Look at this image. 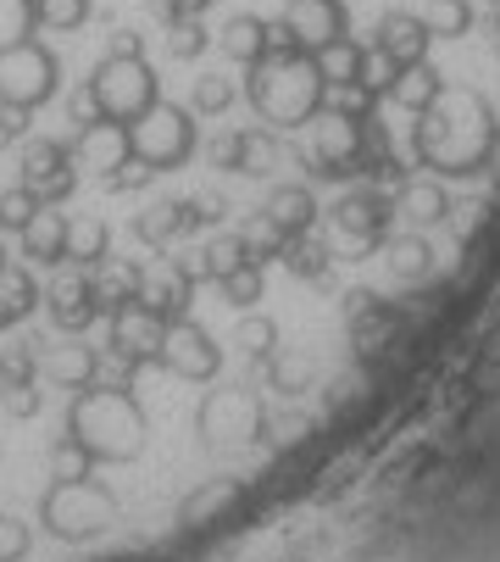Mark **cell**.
Segmentation results:
<instances>
[{
  "mask_svg": "<svg viewBox=\"0 0 500 562\" xmlns=\"http://www.w3.org/2000/svg\"><path fill=\"white\" fill-rule=\"evenodd\" d=\"M112 257V228L101 217H67V262L101 268Z\"/></svg>",
  "mask_w": 500,
  "mask_h": 562,
  "instance_id": "obj_23",
  "label": "cell"
},
{
  "mask_svg": "<svg viewBox=\"0 0 500 562\" xmlns=\"http://www.w3.org/2000/svg\"><path fill=\"white\" fill-rule=\"evenodd\" d=\"M112 50H123V56H139V34H134V29H117V34H112Z\"/></svg>",
  "mask_w": 500,
  "mask_h": 562,
  "instance_id": "obj_39",
  "label": "cell"
},
{
  "mask_svg": "<svg viewBox=\"0 0 500 562\" xmlns=\"http://www.w3.org/2000/svg\"><path fill=\"white\" fill-rule=\"evenodd\" d=\"M45 379H56L61 390H83V384H95V373H101V357H95V346H56L50 357H45V368H39Z\"/></svg>",
  "mask_w": 500,
  "mask_h": 562,
  "instance_id": "obj_24",
  "label": "cell"
},
{
  "mask_svg": "<svg viewBox=\"0 0 500 562\" xmlns=\"http://www.w3.org/2000/svg\"><path fill=\"white\" fill-rule=\"evenodd\" d=\"M262 217L289 239H306V234H317V217H322V206H317V195H311V184H279L273 195H268V206H262Z\"/></svg>",
  "mask_w": 500,
  "mask_h": 562,
  "instance_id": "obj_16",
  "label": "cell"
},
{
  "mask_svg": "<svg viewBox=\"0 0 500 562\" xmlns=\"http://www.w3.org/2000/svg\"><path fill=\"white\" fill-rule=\"evenodd\" d=\"M0 407H7L12 418H34V413H39V390H34V384H12Z\"/></svg>",
  "mask_w": 500,
  "mask_h": 562,
  "instance_id": "obj_38",
  "label": "cell"
},
{
  "mask_svg": "<svg viewBox=\"0 0 500 562\" xmlns=\"http://www.w3.org/2000/svg\"><path fill=\"white\" fill-rule=\"evenodd\" d=\"M367 45H373L378 56H389L395 67H423V61H429V45H434V34H429L423 12H384Z\"/></svg>",
  "mask_w": 500,
  "mask_h": 562,
  "instance_id": "obj_13",
  "label": "cell"
},
{
  "mask_svg": "<svg viewBox=\"0 0 500 562\" xmlns=\"http://www.w3.org/2000/svg\"><path fill=\"white\" fill-rule=\"evenodd\" d=\"M39 18H34V0H0V45L12 40H34Z\"/></svg>",
  "mask_w": 500,
  "mask_h": 562,
  "instance_id": "obj_33",
  "label": "cell"
},
{
  "mask_svg": "<svg viewBox=\"0 0 500 562\" xmlns=\"http://www.w3.org/2000/svg\"><path fill=\"white\" fill-rule=\"evenodd\" d=\"M217 45H223V56L239 61V67H262V61H268V45H273V23L257 18V12H239V18L223 23Z\"/></svg>",
  "mask_w": 500,
  "mask_h": 562,
  "instance_id": "obj_19",
  "label": "cell"
},
{
  "mask_svg": "<svg viewBox=\"0 0 500 562\" xmlns=\"http://www.w3.org/2000/svg\"><path fill=\"white\" fill-rule=\"evenodd\" d=\"M217 290L228 295V306H234V312H257V301H262L268 279H262V268H250V262H245V268H234Z\"/></svg>",
  "mask_w": 500,
  "mask_h": 562,
  "instance_id": "obj_29",
  "label": "cell"
},
{
  "mask_svg": "<svg viewBox=\"0 0 500 562\" xmlns=\"http://www.w3.org/2000/svg\"><path fill=\"white\" fill-rule=\"evenodd\" d=\"M134 234L145 239V246H167V239H179V234H184V223H179V201H167V206H150V212H139Z\"/></svg>",
  "mask_w": 500,
  "mask_h": 562,
  "instance_id": "obj_30",
  "label": "cell"
},
{
  "mask_svg": "<svg viewBox=\"0 0 500 562\" xmlns=\"http://www.w3.org/2000/svg\"><path fill=\"white\" fill-rule=\"evenodd\" d=\"M23 184H29L45 206L72 201V190H78L72 145H67V139H29V145H23Z\"/></svg>",
  "mask_w": 500,
  "mask_h": 562,
  "instance_id": "obj_10",
  "label": "cell"
},
{
  "mask_svg": "<svg viewBox=\"0 0 500 562\" xmlns=\"http://www.w3.org/2000/svg\"><path fill=\"white\" fill-rule=\"evenodd\" d=\"M117 491L106 479H50L45 496H39V524L56 540H95L117 524Z\"/></svg>",
  "mask_w": 500,
  "mask_h": 562,
  "instance_id": "obj_3",
  "label": "cell"
},
{
  "mask_svg": "<svg viewBox=\"0 0 500 562\" xmlns=\"http://www.w3.org/2000/svg\"><path fill=\"white\" fill-rule=\"evenodd\" d=\"M139 301L161 317L167 329L173 324H184L190 317V301H195V284H190V273L179 268V262H167L161 273H145V290H139Z\"/></svg>",
  "mask_w": 500,
  "mask_h": 562,
  "instance_id": "obj_17",
  "label": "cell"
},
{
  "mask_svg": "<svg viewBox=\"0 0 500 562\" xmlns=\"http://www.w3.org/2000/svg\"><path fill=\"white\" fill-rule=\"evenodd\" d=\"M239 95L250 101V112L262 117V128L295 134V128H311L328 112V72H322L317 56L262 61V67H245Z\"/></svg>",
  "mask_w": 500,
  "mask_h": 562,
  "instance_id": "obj_2",
  "label": "cell"
},
{
  "mask_svg": "<svg viewBox=\"0 0 500 562\" xmlns=\"http://www.w3.org/2000/svg\"><path fill=\"white\" fill-rule=\"evenodd\" d=\"M322 217L333 223V234H340V239H351V246L384 251V239L395 234V217H400V212H395V195H389V190L356 184V190H345L340 201H333Z\"/></svg>",
  "mask_w": 500,
  "mask_h": 562,
  "instance_id": "obj_7",
  "label": "cell"
},
{
  "mask_svg": "<svg viewBox=\"0 0 500 562\" xmlns=\"http://www.w3.org/2000/svg\"><path fill=\"white\" fill-rule=\"evenodd\" d=\"M167 50H173L179 61H195L206 50V18H184V23L167 29Z\"/></svg>",
  "mask_w": 500,
  "mask_h": 562,
  "instance_id": "obj_34",
  "label": "cell"
},
{
  "mask_svg": "<svg viewBox=\"0 0 500 562\" xmlns=\"http://www.w3.org/2000/svg\"><path fill=\"white\" fill-rule=\"evenodd\" d=\"M39 206H45V201H39L29 184H12L7 195H0V234H23L29 217H34Z\"/></svg>",
  "mask_w": 500,
  "mask_h": 562,
  "instance_id": "obj_32",
  "label": "cell"
},
{
  "mask_svg": "<svg viewBox=\"0 0 500 562\" xmlns=\"http://www.w3.org/2000/svg\"><path fill=\"white\" fill-rule=\"evenodd\" d=\"M45 312L56 317V329H67V335H83L101 317V301H95V284H90V273H67V279H56L50 290H45Z\"/></svg>",
  "mask_w": 500,
  "mask_h": 562,
  "instance_id": "obj_15",
  "label": "cell"
},
{
  "mask_svg": "<svg viewBox=\"0 0 500 562\" xmlns=\"http://www.w3.org/2000/svg\"><path fill=\"white\" fill-rule=\"evenodd\" d=\"M423 23L434 40H467L473 34V0H429Z\"/></svg>",
  "mask_w": 500,
  "mask_h": 562,
  "instance_id": "obj_26",
  "label": "cell"
},
{
  "mask_svg": "<svg viewBox=\"0 0 500 562\" xmlns=\"http://www.w3.org/2000/svg\"><path fill=\"white\" fill-rule=\"evenodd\" d=\"M201 435L212 446H239L262 435V401L250 390H212L201 407Z\"/></svg>",
  "mask_w": 500,
  "mask_h": 562,
  "instance_id": "obj_11",
  "label": "cell"
},
{
  "mask_svg": "<svg viewBox=\"0 0 500 562\" xmlns=\"http://www.w3.org/2000/svg\"><path fill=\"white\" fill-rule=\"evenodd\" d=\"M384 268L400 279V284H423L434 273V246H429V234H417V228H400L384 239Z\"/></svg>",
  "mask_w": 500,
  "mask_h": 562,
  "instance_id": "obj_20",
  "label": "cell"
},
{
  "mask_svg": "<svg viewBox=\"0 0 500 562\" xmlns=\"http://www.w3.org/2000/svg\"><path fill=\"white\" fill-rule=\"evenodd\" d=\"M90 101L106 123H139L156 101H161V85H156V67L139 56H123V50H106L101 67L90 72Z\"/></svg>",
  "mask_w": 500,
  "mask_h": 562,
  "instance_id": "obj_4",
  "label": "cell"
},
{
  "mask_svg": "<svg viewBox=\"0 0 500 562\" xmlns=\"http://www.w3.org/2000/svg\"><path fill=\"white\" fill-rule=\"evenodd\" d=\"M234 101H239V85H234V78H223V72H201L195 90H190V112L195 117H223Z\"/></svg>",
  "mask_w": 500,
  "mask_h": 562,
  "instance_id": "obj_27",
  "label": "cell"
},
{
  "mask_svg": "<svg viewBox=\"0 0 500 562\" xmlns=\"http://www.w3.org/2000/svg\"><path fill=\"white\" fill-rule=\"evenodd\" d=\"M395 212H400L406 228L429 234L434 223H445V217L456 212V201H451L445 179H434V173H411V179L400 184V195H395Z\"/></svg>",
  "mask_w": 500,
  "mask_h": 562,
  "instance_id": "obj_14",
  "label": "cell"
},
{
  "mask_svg": "<svg viewBox=\"0 0 500 562\" xmlns=\"http://www.w3.org/2000/svg\"><path fill=\"white\" fill-rule=\"evenodd\" d=\"M239 479H212V485H201L195 496H184V507H179V524H212V518H223L228 507H239Z\"/></svg>",
  "mask_w": 500,
  "mask_h": 562,
  "instance_id": "obj_25",
  "label": "cell"
},
{
  "mask_svg": "<svg viewBox=\"0 0 500 562\" xmlns=\"http://www.w3.org/2000/svg\"><path fill=\"white\" fill-rule=\"evenodd\" d=\"M145 407H139V395L128 379H112V384H83L72 390L67 401V440L83 446V457H90L95 468L106 462H134L145 451Z\"/></svg>",
  "mask_w": 500,
  "mask_h": 562,
  "instance_id": "obj_1",
  "label": "cell"
},
{
  "mask_svg": "<svg viewBox=\"0 0 500 562\" xmlns=\"http://www.w3.org/2000/svg\"><path fill=\"white\" fill-rule=\"evenodd\" d=\"M489 50H495V56H500V18H495V23H489Z\"/></svg>",
  "mask_w": 500,
  "mask_h": 562,
  "instance_id": "obj_41",
  "label": "cell"
},
{
  "mask_svg": "<svg viewBox=\"0 0 500 562\" xmlns=\"http://www.w3.org/2000/svg\"><path fill=\"white\" fill-rule=\"evenodd\" d=\"M0 401H7V379H0Z\"/></svg>",
  "mask_w": 500,
  "mask_h": 562,
  "instance_id": "obj_43",
  "label": "cell"
},
{
  "mask_svg": "<svg viewBox=\"0 0 500 562\" xmlns=\"http://www.w3.org/2000/svg\"><path fill=\"white\" fill-rule=\"evenodd\" d=\"M23 557H29V524L0 518V562H23Z\"/></svg>",
  "mask_w": 500,
  "mask_h": 562,
  "instance_id": "obj_37",
  "label": "cell"
},
{
  "mask_svg": "<svg viewBox=\"0 0 500 562\" xmlns=\"http://www.w3.org/2000/svg\"><path fill=\"white\" fill-rule=\"evenodd\" d=\"M273 346H279V324H273V317H262V312H250L245 324H239V351L250 362H268Z\"/></svg>",
  "mask_w": 500,
  "mask_h": 562,
  "instance_id": "obj_31",
  "label": "cell"
},
{
  "mask_svg": "<svg viewBox=\"0 0 500 562\" xmlns=\"http://www.w3.org/2000/svg\"><path fill=\"white\" fill-rule=\"evenodd\" d=\"M90 284H95V301H101V312L112 317L117 306L139 301V290H145V268H139V262H117V257H106V262L90 273Z\"/></svg>",
  "mask_w": 500,
  "mask_h": 562,
  "instance_id": "obj_21",
  "label": "cell"
},
{
  "mask_svg": "<svg viewBox=\"0 0 500 562\" xmlns=\"http://www.w3.org/2000/svg\"><path fill=\"white\" fill-rule=\"evenodd\" d=\"M39 301H45V290L34 284V273H29V268H18V262L0 268V329H18Z\"/></svg>",
  "mask_w": 500,
  "mask_h": 562,
  "instance_id": "obj_22",
  "label": "cell"
},
{
  "mask_svg": "<svg viewBox=\"0 0 500 562\" xmlns=\"http://www.w3.org/2000/svg\"><path fill=\"white\" fill-rule=\"evenodd\" d=\"M90 12H95V0H34V18H39V29H50V34L83 29V23H90Z\"/></svg>",
  "mask_w": 500,
  "mask_h": 562,
  "instance_id": "obj_28",
  "label": "cell"
},
{
  "mask_svg": "<svg viewBox=\"0 0 500 562\" xmlns=\"http://www.w3.org/2000/svg\"><path fill=\"white\" fill-rule=\"evenodd\" d=\"M95 473V462L83 457V446H72L67 435L56 440V451H50V479H90Z\"/></svg>",
  "mask_w": 500,
  "mask_h": 562,
  "instance_id": "obj_35",
  "label": "cell"
},
{
  "mask_svg": "<svg viewBox=\"0 0 500 562\" xmlns=\"http://www.w3.org/2000/svg\"><path fill=\"white\" fill-rule=\"evenodd\" d=\"M18 246H23L29 262H39V268H61V262H67V212L39 206V212L29 217V228L18 234Z\"/></svg>",
  "mask_w": 500,
  "mask_h": 562,
  "instance_id": "obj_18",
  "label": "cell"
},
{
  "mask_svg": "<svg viewBox=\"0 0 500 562\" xmlns=\"http://www.w3.org/2000/svg\"><path fill=\"white\" fill-rule=\"evenodd\" d=\"M150 179H156V173H150V168L139 162L134 150L123 156V162H112V168L101 173V184H106V190H139V184H150Z\"/></svg>",
  "mask_w": 500,
  "mask_h": 562,
  "instance_id": "obj_36",
  "label": "cell"
},
{
  "mask_svg": "<svg viewBox=\"0 0 500 562\" xmlns=\"http://www.w3.org/2000/svg\"><path fill=\"white\" fill-rule=\"evenodd\" d=\"M179 12H184V18H206L212 0H179Z\"/></svg>",
  "mask_w": 500,
  "mask_h": 562,
  "instance_id": "obj_40",
  "label": "cell"
},
{
  "mask_svg": "<svg viewBox=\"0 0 500 562\" xmlns=\"http://www.w3.org/2000/svg\"><path fill=\"white\" fill-rule=\"evenodd\" d=\"M156 368L206 384V379H217V368H223V346L212 340V329H201L195 317H184V324L167 329V340H161V362H156Z\"/></svg>",
  "mask_w": 500,
  "mask_h": 562,
  "instance_id": "obj_12",
  "label": "cell"
},
{
  "mask_svg": "<svg viewBox=\"0 0 500 562\" xmlns=\"http://www.w3.org/2000/svg\"><path fill=\"white\" fill-rule=\"evenodd\" d=\"M0 268H7V234H0Z\"/></svg>",
  "mask_w": 500,
  "mask_h": 562,
  "instance_id": "obj_42",
  "label": "cell"
},
{
  "mask_svg": "<svg viewBox=\"0 0 500 562\" xmlns=\"http://www.w3.org/2000/svg\"><path fill=\"white\" fill-rule=\"evenodd\" d=\"M161 340H167V324L145 306V301H128L112 312V357H117V379L134 384L139 368H156L161 362Z\"/></svg>",
  "mask_w": 500,
  "mask_h": 562,
  "instance_id": "obj_8",
  "label": "cell"
},
{
  "mask_svg": "<svg viewBox=\"0 0 500 562\" xmlns=\"http://www.w3.org/2000/svg\"><path fill=\"white\" fill-rule=\"evenodd\" d=\"M61 90V61L39 40H12L0 45V106L12 112H39Z\"/></svg>",
  "mask_w": 500,
  "mask_h": 562,
  "instance_id": "obj_6",
  "label": "cell"
},
{
  "mask_svg": "<svg viewBox=\"0 0 500 562\" xmlns=\"http://www.w3.org/2000/svg\"><path fill=\"white\" fill-rule=\"evenodd\" d=\"M128 150L150 173H179L184 162H195V150H201V123H195L190 106L156 101L139 123H128Z\"/></svg>",
  "mask_w": 500,
  "mask_h": 562,
  "instance_id": "obj_5",
  "label": "cell"
},
{
  "mask_svg": "<svg viewBox=\"0 0 500 562\" xmlns=\"http://www.w3.org/2000/svg\"><path fill=\"white\" fill-rule=\"evenodd\" d=\"M284 23H289V34L300 40V50L317 56V61H322L333 45L356 40V34H351V7H345V0H289V7H284Z\"/></svg>",
  "mask_w": 500,
  "mask_h": 562,
  "instance_id": "obj_9",
  "label": "cell"
}]
</instances>
